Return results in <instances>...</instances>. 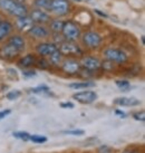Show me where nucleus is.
<instances>
[{
    "mask_svg": "<svg viewBox=\"0 0 145 153\" xmlns=\"http://www.w3.org/2000/svg\"><path fill=\"white\" fill-rule=\"evenodd\" d=\"M0 9L16 18L28 15V10L25 4L17 0H0Z\"/></svg>",
    "mask_w": 145,
    "mask_h": 153,
    "instance_id": "f257e3e1",
    "label": "nucleus"
},
{
    "mask_svg": "<svg viewBox=\"0 0 145 153\" xmlns=\"http://www.w3.org/2000/svg\"><path fill=\"white\" fill-rule=\"evenodd\" d=\"M61 34L65 40L75 42L81 37V29L78 25L74 22H65L61 29Z\"/></svg>",
    "mask_w": 145,
    "mask_h": 153,
    "instance_id": "f03ea898",
    "label": "nucleus"
},
{
    "mask_svg": "<svg viewBox=\"0 0 145 153\" xmlns=\"http://www.w3.org/2000/svg\"><path fill=\"white\" fill-rule=\"evenodd\" d=\"M104 57L115 64H124L127 62V55L118 48H107L104 51Z\"/></svg>",
    "mask_w": 145,
    "mask_h": 153,
    "instance_id": "7ed1b4c3",
    "label": "nucleus"
},
{
    "mask_svg": "<svg viewBox=\"0 0 145 153\" xmlns=\"http://www.w3.org/2000/svg\"><path fill=\"white\" fill-rule=\"evenodd\" d=\"M58 51L61 55L66 56H81L83 54L81 47L74 42H68V40H65L63 43H60Z\"/></svg>",
    "mask_w": 145,
    "mask_h": 153,
    "instance_id": "20e7f679",
    "label": "nucleus"
},
{
    "mask_svg": "<svg viewBox=\"0 0 145 153\" xmlns=\"http://www.w3.org/2000/svg\"><path fill=\"white\" fill-rule=\"evenodd\" d=\"M83 44L90 49L98 48L102 44V37L96 31H86L81 37Z\"/></svg>",
    "mask_w": 145,
    "mask_h": 153,
    "instance_id": "39448f33",
    "label": "nucleus"
},
{
    "mask_svg": "<svg viewBox=\"0 0 145 153\" xmlns=\"http://www.w3.org/2000/svg\"><path fill=\"white\" fill-rule=\"evenodd\" d=\"M49 10L56 16H66L69 13V2L68 0H51Z\"/></svg>",
    "mask_w": 145,
    "mask_h": 153,
    "instance_id": "423d86ee",
    "label": "nucleus"
},
{
    "mask_svg": "<svg viewBox=\"0 0 145 153\" xmlns=\"http://www.w3.org/2000/svg\"><path fill=\"white\" fill-rule=\"evenodd\" d=\"M20 53H21V51H19L15 45L7 42L4 46L0 48V58L7 59V60L13 59V58H16Z\"/></svg>",
    "mask_w": 145,
    "mask_h": 153,
    "instance_id": "0eeeda50",
    "label": "nucleus"
},
{
    "mask_svg": "<svg viewBox=\"0 0 145 153\" xmlns=\"http://www.w3.org/2000/svg\"><path fill=\"white\" fill-rule=\"evenodd\" d=\"M72 98L81 104H92L96 101L97 94L94 91H81L72 95Z\"/></svg>",
    "mask_w": 145,
    "mask_h": 153,
    "instance_id": "6e6552de",
    "label": "nucleus"
},
{
    "mask_svg": "<svg viewBox=\"0 0 145 153\" xmlns=\"http://www.w3.org/2000/svg\"><path fill=\"white\" fill-rule=\"evenodd\" d=\"M30 20L37 25H43L46 22H50V16L48 15L46 11H44L43 9H34L31 13H29Z\"/></svg>",
    "mask_w": 145,
    "mask_h": 153,
    "instance_id": "1a4fd4ad",
    "label": "nucleus"
},
{
    "mask_svg": "<svg viewBox=\"0 0 145 153\" xmlns=\"http://www.w3.org/2000/svg\"><path fill=\"white\" fill-rule=\"evenodd\" d=\"M81 66H83L84 69L86 71H90V72H94L101 68L102 66V62L93 56H86L84 57L81 62Z\"/></svg>",
    "mask_w": 145,
    "mask_h": 153,
    "instance_id": "9d476101",
    "label": "nucleus"
},
{
    "mask_svg": "<svg viewBox=\"0 0 145 153\" xmlns=\"http://www.w3.org/2000/svg\"><path fill=\"white\" fill-rule=\"evenodd\" d=\"M61 69H63L66 74L74 75V74L79 73V71H81V63L75 59H67L63 63Z\"/></svg>",
    "mask_w": 145,
    "mask_h": 153,
    "instance_id": "9b49d317",
    "label": "nucleus"
},
{
    "mask_svg": "<svg viewBox=\"0 0 145 153\" xmlns=\"http://www.w3.org/2000/svg\"><path fill=\"white\" fill-rule=\"evenodd\" d=\"M57 51H58V47L53 43H43V44H39L38 46L36 47V51L40 56H44V57L50 56L51 54H54Z\"/></svg>",
    "mask_w": 145,
    "mask_h": 153,
    "instance_id": "f8f14e48",
    "label": "nucleus"
},
{
    "mask_svg": "<svg viewBox=\"0 0 145 153\" xmlns=\"http://www.w3.org/2000/svg\"><path fill=\"white\" fill-rule=\"evenodd\" d=\"M27 34L34 38H46L49 36V31L47 28L43 27L41 25H33L28 29Z\"/></svg>",
    "mask_w": 145,
    "mask_h": 153,
    "instance_id": "ddd939ff",
    "label": "nucleus"
},
{
    "mask_svg": "<svg viewBox=\"0 0 145 153\" xmlns=\"http://www.w3.org/2000/svg\"><path fill=\"white\" fill-rule=\"evenodd\" d=\"M16 27H17V29H19L20 31H28L31 26L34 25V22L30 20L29 16L27 15V16H24V17H18L16 18Z\"/></svg>",
    "mask_w": 145,
    "mask_h": 153,
    "instance_id": "4468645a",
    "label": "nucleus"
},
{
    "mask_svg": "<svg viewBox=\"0 0 145 153\" xmlns=\"http://www.w3.org/2000/svg\"><path fill=\"white\" fill-rule=\"evenodd\" d=\"M114 104L120 106H137L141 102L135 97H117L114 100Z\"/></svg>",
    "mask_w": 145,
    "mask_h": 153,
    "instance_id": "2eb2a0df",
    "label": "nucleus"
},
{
    "mask_svg": "<svg viewBox=\"0 0 145 153\" xmlns=\"http://www.w3.org/2000/svg\"><path fill=\"white\" fill-rule=\"evenodd\" d=\"M13 26L8 20H1L0 22V42H2L4 38H7L10 33L13 31Z\"/></svg>",
    "mask_w": 145,
    "mask_h": 153,
    "instance_id": "dca6fc26",
    "label": "nucleus"
},
{
    "mask_svg": "<svg viewBox=\"0 0 145 153\" xmlns=\"http://www.w3.org/2000/svg\"><path fill=\"white\" fill-rule=\"evenodd\" d=\"M9 43H11L13 45L17 47L18 49L20 51H22L25 49V45H26V42L25 39L22 38L21 36H19V35H13V36H10V38L8 39Z\"/></svg>",
    "mask_w": 145,
    "mask_h": 153,
    "instance_id": "f3484780",
    "label": "nucleus"
},
{
    "mask_svg": "<svg viewBox=\"0 0 145 153\" xmlns=\"http://www.w3.org/2000/svg\"><path fill=\"white\" fill-rule=\"evenodd\" d=\"M36 57L33 54H28V55L24 56L21 59L19 60V65L24 68H28L30 66H33L34 64H36Z\"/></svg>",
    "mask_w": 145,
    "mask_h": 153,
    "instance_id": "a211bd4d",
    "label": "nucleus"
},
{
    "mask_svg": "<svg viewBox=\"0 0 145 153\" xmlns=\"http://www.w3.org/2000/svg\"><path fill=\"white\" fill-rule=\"evenodd\" d=\"M69 87L74 89H81V88H88V87H94L95 84L92 82H78V83H72L69 84Z\"/></svg>",
    "mask_w": 145,
    "mask_h": 153,
    "instance_id": "6ab92c4d",
    "label": "nucleus"
},
{
    "mask_svg": "<svg viewBox=\"0 0 145 153\" xmlns=\"http://www.w3.org/2000/svg\"><path fill=\"white\" fill-rule=\"evenodd\" d=\"M64 22L63 20H59V19H56V20H53L50 22V30L54 31L56 34L58 33H61V29H63V26H64Z\"/></svg>",
    "mask_w": 145,
    "mask_h": 153,
    "instance_id": "aec40b11",
    "label": "nucleus"
},
{
    "mask_svg": "<svg viewBox=\"0 0 145 153\" xmlns=\"http://www.w3.org/2000/svg\"><path fill=\"white\" fill-rule=\"evenodd\" d=\"M61 56L63 55L59 53V51H55L54 54H51L50 56H48V57H49V64L55 65V66L59 65V63L61 62Z\"/></svg>",
    "mask_w": 145,
    "mask_h": 153,
    "instance_id": "412c9836",
    "label": "nucleus"
},
{
    "mask_svg": "<svg viewBox=\"0 0 145 153\" xmlns=\"http://www.w3.org/2000/svg\"><path fill=\"white\" fill-rule=\"evenodd\" d=\"M29 141H31L33 143H37V144H43L47 142V137L44 135H38V134H34V135H29Z\"/></svg>",
    "mask_w": 145,
    "mask_h": 153,
    "instance_id": "4be33fe9",
    "label": "nucleus"
},
{
    "mask_svg": "<svg viewBox=\"0 0 145 153\" xmlns=\"http://www.w3.org/2000/svg\"><path fill=\"white\" fill-rule=\"evenodd\" d=\"M50 2H51V0H35L34 4L39 9H48V10H49Z\"/></svg>",
    "mask_w": 145,
    "mask_h": 153,
    "instance_id": "5701e85b",
    "label": "nucleus"
},
{
    "mask_svg": "<svg viewBox=\"0 0 145 153\" xmlns=\"http://www.w3.org/2000/svg\"><path fill=\"white\" fill-rule=\"evenodd\" d=\"M29 133L28 132H24V131H18V132H13V136L16 137V139H19V140L22 141H29Z\"/></svg>",
    "mask_w": 145,
    "mask_h": 153,
    "instance_id": "b1692460",
    "label": "nucleus"
},
{
    "mask_svg": "<svg viewBox=\"0 0 145 153\" xmlns=\"http://www.w3.org/2000/svg\"><path fill=\"white\" fill-rule=\"evenodd\" d=\"M115 84L122 92H127L128 89L131 88V84L127 81H122V79H120V81H116Z\"/></svg>",
    "mask_w": 145,
    "mask_h": 153,
    "instance_id": "393cba45",
    "label": "nucleus"
},
{
    "mask_svg": "<svg viewBox=\"0 0 145 153\" xmlns=\"http://www.w3.org/2000/svg\"><path fill=\"white\" fill-rule=\"evenodd\" d=\"M30 92L35 94H43V93H48L49 92V87L47 86H37V87H34V88H30Z\"/></svg>",
    "mask_w": 145,
    "mask_h": 153,
    "instance_id": "a878e982",
    "label": "nucleus"
},
{
    "mask_svg": "<svg viewBox=\"0 0 145 153\" xmlns=\"http://www.w3.org/2000/svg\"><path fill=\"white\" fill-rule=\"evenodd\" d=\"M63 134H67V135H83L85 134V131L83 130H67V131H63Z\"/></svg>",
    "mask_w": 145,
    "mask_h": 153,
    "instance_id": "bb28decb",
    "label": "nucleus"
},
{
    "mask_svg": "<svg viewBox=\"0 0 145 153\" xmlns=\"http://www.w3.org/2000/svg\"><path fill=\"white\" fill-rule=\"evenodd\" d=\"M20 95H21V93H20L19 91H11V92H9V93L7 94V98L13 101V100H17Z\"/></svg>",
    "mask_w": 145,
    "mask_h": 153,
    "instance_id": "cd10ccee",
    "label": "nucleus"
},
{
    "mask_svg": "<svg viewBox=\"0 0 145 153\" xmlns=\"http://www.w3.org/2000/svg\"><path fill=\"white\" fill-rule=\"evenodd\" d=\"M133 117L136 120V121H141V122H144V120H145L144 112H143V111H141V112L134 113V114H133Z\"/></svg>",
    "mask_w": 145,
    "mask_h": 153,
    "instance_id": "c85d7f7f",
    "label": "nucleus"
},
{
    "mask_svg": "<svg viewBox=\"0 0 145 153\" xmlns=\"http://www.w3.org/2000/svg\"><path fill=\"white\" fill-rule=\"evenodd\" d=\"M36 64L38 65V67L39 68H47L48 67V65H49V63H47L45 59H39V60H36Z\"/></svg>",
    "mask_w": 145,
    "mask_h": 153,
    "instance_id": "c756f323",
    "label": "nucleus"
},
{
    "mask_svg": "<svg viewBox=\"0 0 145 153\" xmlns=\"http://www.w3.org/2000/svg\"><path fill=\"white\" fill-rule=\"evenodd\" d=\"M11 113V111L10 110H4V111H0V121L2 119H4L6 116H8L9 114Z\"/></svg>",
    "mask_w": 145,
    "mask_h": 153,
    "instance_id": "7c9ffc66",
    "label": "nucleus"
},
{
    "mask_svg": "<svg viewBox=\"0 0 145 153\" xmlns=\"http://www.w3.org/2000/svg\"><path fill=\"white\" fill-rule=\"evenodd\" d=\"M22 75L25 77H33L36 75V72H35V71H24V72H22Z\"/></svg>",
    "mask_w": 145,
    "mask_h": 153,
    "instance_id": "2f4dec72",
    "label": "nucleus"
},
{
    "mask_svg": "<svg viewBox=\"0 0 145 153\" xmlns=\"http://www.w3.org/2000/svg\"><path fill=\"white\" fill-rule=\"evenodd\" d=\"M60 107H63V108H72V107H74V104L70 102L60 103Z\"/></svg>",
    "mask_w": 145,
    "mask_h": 153,
    "instance_id": "473e14b6",
    "label": "nucleus"
},
{
    "mask_svg": "<svg viewBox=\"0 0 145 153\" xmlns=\"http://www.w3.org/2000/svg\"><path fill=\"white\" fill-rule=\"evenodd\" d=\"M115 114L118 115V116H120V117H122V119H125V117H126V114L124 113L123 111H121V110H116Z\"/></svg>",
    "mask_w": 145,
    "mask_h": 153,
    "instance_id": "72a5a7b5",
    "label": "nucleus"
},
{
    "mask_svg": "<svg viewBox=\"0 0 145 153\" xmlns=\"http://www.w3.org/2000/svg\"><path fill=\"white\" fill-rule=\"evenodd\" d=\"M123 153H138V152L135 151V150H125Z\"/></svg>",
    "mask_w": 145,
    "mask_h": 153,
    "instance_id": "f704fd0d",
    "label": "nucleus"
},
{
    "mask_svg": "<svg viewBox=\"0 0 145 153\" xmlns=\"http://www.w3.org/2000/svg\"><path fill=\"white\" fill-rule=\"evenodd\" d=\"M1 20H2V19H1V16H0V22H1Z\"/></svg>",
    "mask_w": 145,
    "mask_h": 153,
    "instance_id": "c9c22d12",
    "label": "nucleus"
}]
</instances>
